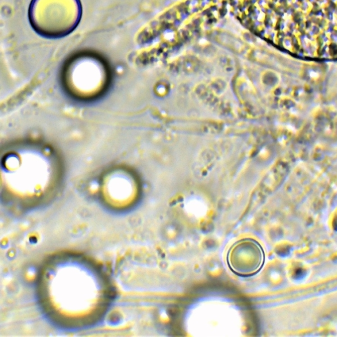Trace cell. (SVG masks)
I'll use <instances>...</instances> for the list:
<instances>
[{
	"mask_svg": "<svg viewBox=\"0 0 337 337\" xmlns=\"http://www.w3.org/2000/svg\"><path fill=\"white\" fill-rule=\"evenodd\" d=\"M265 36L300 58L337 59V0H261Z\"/></svg>",
	"mask_w": 337,
	"mask_h": 337,
	"instance_id": "1",
	"label": "cell"
},
{
	"mask_svg": "<svg viewBox=\"0 0 337 337\" xmlns=\"http://www.w3.org/2000/svg\"><path fill=\"white\" fill-rule=\"evenodd\" d=\"M265 252L254 238L240 239L231 245L226 253V262L230 271L242 277L254 276L265 263Z\"/></svg>",
	"mask_w": 337,
	"mask_h": 337,
	"instance_id": "2",
	"label": "cell"
}]
</instances>
